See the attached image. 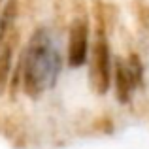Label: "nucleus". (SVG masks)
<instances>
[{"instance_id": "1", "label": "nucleus", "mask_w": 149, "mask_h": 149, "mask_svg": "<svg viewBox=\"0 0 149 149\" xmlns=\"http://www.w3.org/2000/svg\"><path fill=\"white\" fill-rule=\"evenodd\" d=\"M61 72L58 55L51 34L45 29H38L30 36L29 47L23 58V87L29 96H40L53 87Z\"/></svg>"}, {"instance_id": "2", "label": "nucleus", "mask_w": 149, "mask_h": 149, "mask_svg": "<svg viewBox=\"0 0 149 149\" xmlns=\"http://www.w3.org/2000/svg\"><path fill=\"white\" fill-rule=\"evenodd\" d=\"M89 81L95 93L104 95L111 83V53L104 30L98 29L91 49V64H89Z\"/></svg>"}, {"instance_id": "3", "label": "nucleus", "mask_w": 149, "mask_h": 149, "mask_svg": "<svg viewBox=\"0 0 149 149\" xmlns=\"http://www.w3.org/2000/svg\"><path fill=\"white\" fill-rule=\"evenodd\" d=\"M142 81V64L136 57H130L128 62L117 61L115 64V93L121 104H127L132 96L134 87Z\"/></svg>"}, {"instance_id": "4", "label": "nucleus", "mask_w": 149, "mask_h": 149, "mask_svg": "<svg viewBox=\"0 0 149 149\" xmlns=\"http://www.w3.org/2000/svg\"><path fill=\"white\" fill-rule=\"evenodd\" d=\"M89 55V25L85 19H76L72 23L68 36V64L72 68H79L85 64Z\"/></svg>"}, {"instance_id": "5", "label": "nucleus", "mask_w": 149, "mask_h": 149, "mask_svg": "<svg viewBox=\"0 0 149 149\" xmlns=\"http://www.w3.org/2000/svg\"><path fill=\"white\" fill-rule=\"evenodd\" d=\"M15 23H17V2L10 0L0 13V51L13 47Z\"/></svg>"}, {"instance_id": "6", "label": "nucleus", "mask_w": 149, "mask_h": 149, "mask_svg": "<svg viewBox=\"0 0 149 149\" xmlns=\"http://www.w3.org/2000/svg\"><path fill=\"white\" fill-rule=\"evenodd\" d=\"M11 53H13V47H8V49L0 51V93L4 91V87L8 83V77H10Z\"/></svg>"}]
</instances>
